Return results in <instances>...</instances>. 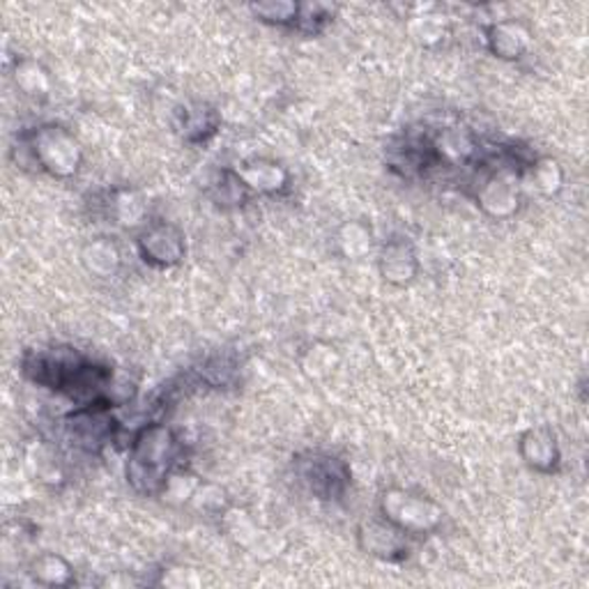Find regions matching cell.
<instances>
[{"instance_id": "cell-26", "label": "cell", "mask_w": 589, "mask_h": 589, "mask_svg": "<svg viewBox=\"0 0 589 589\" xmlns=\"http://www.w3.org/2000/svg\"><path fill=\"white\" fill-rule=\"evenodd\" d=\"M408 32H410V38L415 42H419L421 47H433V44H438L445 38L447 21L440 14L423 12V14L410 17Z\"/></svg>"}, {"instance_id": "cell-28", "label": "cell", "mask_w": 589, "mask_h": 589, "mask_svg": "<svg viewBox=\"0 0 589 589\" xmlns=\"http://www.w3.org/2000/svg\"><path fill=\"white\" fill-rule=\"evenodd\" d=\"M196 507L203 509V511H210V513H226L228 509V498H226V490L214 486V483H199V488L193 490L191 500Z\"/></svg>"}, {"instance_id": "cell-23", "label": "cell", "mask_w": 589, "mask_h": 589, "mask_svg": "<svg viewBox=\"0 0 589 589\" xmlns=\"http://www.w3.org/2000/svg\"><path fill=\"white\" fill-rule=\"evenodd\" d=\"M337 10L339 8L330 3H300L292 28L302 32V36H320V32L335 21Z\"/></svg>"}, {"instance_id": "cell-14", "label": "cell", "mask_w": 589, "mask_h": 589, "mask_svg": "<svg viewBox=\"0 0 589 589\" xmlns=\"http://www.w3.org/2000/svg\"><path fill=\"white\" fill-rule=\"evenodd\" d=\"M483 40L486 49L496 58L513 62L528 53L532 44V32L526 23H520L516 19H502L483 28Z\"/></svg>"}, {"instance_id": "cell-12", "label": "cell", "mask_w": 589, "mask_h": 589, "mask_svg": "<svg viewBox=\"0 0 589 589\" xmlns=\"http://www.w3.org/2000/svg\"><path fill=\"white\" fill-rule=\"evenodd\" d=\"M173 124L178 137L184 143L201 146L208 143L212 137H217L221 127V116L208 102H187L176 109Z\"/></svg>"}, {"instance_id": "cell-9", "label": "cell", "mask_w": 589, "mask_h": 589, "mask_svg": "<svg viewBox=\"0 0 589 589\" xmlns=\"http://www.w3.org/2000/svg\"><path fill=\"white\" fill-rule=\"evenodd\" d=\"M357 543L369 555V558H376L389 565H399L408 560V555H410L408 535L399 530L397 526H391V522L385 520L382 516L359 522Z\"/></svg>"}, {"instance_id": "cell-11", "label": "cell", "mask_w": 589, "mask_h": 589, "mask_svg": "<svg viewBox=\"0 0 589 589\" xmlns=\"http://www.w3.org/2000/svg\"><path fill=\"white\" fill-rule=\"evenodd\" d=\"M378 270L380 277L391 286L397 288L410 286L419 277V256L415 244L406 238L387 240L380 249Z\"/></svg>"}, {"instance_id": "cell-20", "label": "cell", "mask_w": 589, "mask_h": 589, "mask_svg": "<svg viewBox=\"0 0 589 589\" xmlns=\"http://www.w3.org/2000/svg\"><path fill=\"white\" fill-rule=\"evenodd\" d=\"M337 242H339V249L346 258H352V260H359L365 258L367 253H371L373 249V231L371 226H367L365 221H346L341 228H339V236H337Z\"/></svg>"}, {"instance_id": "cell-17", "label": "cell", "mask_w": 589, "mask_h": 589, "mask_svg": "<svg viewBox=\"0 0 589 589\" xmlns=\"http://www.w3.org/2000/svg\"><path fill=\"white\" fill-rule=\"evenodd\" d=\"M81 263L90 274L100 277V279H109L118 274L122 266V256L116 242H111L109 238H97V240H90L81 249Z\"/></svg>"}, {"instance_id": "cell-25", "label": "cell", "mask_w": 589, "mask_h": 589, "mask_svg": "<svg viewBox=\"0 0 589 589\" xmlns=\"http://www.w3.org/2000/svg\"><path fill=\"white\" fill-rule=\"evenodd\" d=\"M528 176L543 196H558L565 187V171L560 167V161L552 157H537L535 167L530 169Z\"/></svg>"}, {"instance_id": "cell-16", "label": "cell", "mask_w": 589, "mask_h": 589, "mask_svg": "<svg viewBox=\"0 0 589 589\" xmlns=\"http://www.w3.org/2000/svg\"><path fill=\"white\" fill-rule=\"evenodd\" d=\"M238 176L249 187L251 193L260 196H279L290 187V173L274 159H249L238 169Z\"/></svg>"}, {"instance_id": "cell-10", "label": "cell", "mask_w": 589, "mask_h": 589, "mask_svg": "<svg viewBox=\"0 0 589 589\" xmlns=\"http://www.w3.org/2000/svg\"><path fill=\"white\" fill-rule=\"evenodd\" d=\"M477 206L493 219H511L520 208V191L513 176L496 171L481 180L475 191Z\"/></svg>"}, {"instance_id": "cell-15", "label": "cell", "mask_w": 589, "mask_h": 589, "mask_svg": "<svg viewBox=\"0 0 589 589\" xmlns=\"http://www.w3.org/2000/svg\"><path fill=\"white\" fill-rule=\"evenodd\" d=\"M433 148L440 163H447V167H470V163L481 161V143L466 127L440 129L433 139Z\"/></svg>"}, {"instance_id": "cell-6", "label": "cell", "mask_w": 589, "mask_h": 589, "mask_svg": "<svg viewBox=\"0 0 589 589\" xmlns=\"http://www.w3.org/2000/svg\"><path fill=\"white\" fill-rule=\"evenodd\" d=\"M111 408L113 403L109 401L81 403L62 421L64 438L86 453H100L118 433V419Z\"/></svg>"}, {"instance_id": "cell-24", "label": "cell", "mask_w": 589, "mask_h": 589, "mask_svg": "<svg viewBox=\"0 0 589 589\" xmlns=\"http://www.w3.org/2000/svg\"><path fill=\"white\" fill-rule=\"evenodd\" d=\"M109 210L116 217V221L122 226H137L146 217V203H143L141 196L132 189L113 191Z\"/></svg>"}, {"instance_id": "cell-18", "label": "cell", "mask_w": 589, "mask_h": 589, "mask_svg": "<svg viewBox=\"0 0 589 589\" xmlns=\"http://www.w3.org/2000/svg\"><path fill=\"white\" fill-rule=\"evenodd\" d=\"M30 578L42 587H68L74 582V569L62 555L42 552L30 562Z\"/></svg>"}, {"instance_id": "cell-5", "label": "cell", "mask_w": 589, "mask_h": 589, "mask_svg": "<svg viewBox=\"0 0 589 589\" xmlns=\"http://www.w3.org/2000/svg\"><path fill=\"white\" fill-rule=\"evenodd\" d=\"M378 509L385 520H389L391 526L403 530L408 537L431 535L442 526V520H445V511L436 500H431L429 496L410 493V490L399 488V486L382 490L380 500H378Z\"/></svg>"}, {"instance_id": "cell-1", "label": "cell", "mask_w": 589, "mask_h": 589, "mask_svg": "<svg viewBox=\"0 0 589 589\" xmlns=\"http://www.w3.org/2000/svg\"><path fill=\"white\" fill-rule=\"evenodd\" d=\"M21 371L38 387L60 391V395H68L81 403L109 401L116 406L109 391L113 385V371L94 365L74 348L58 346L28 350L21 359Z\"/></svg>"}, {"instance_id": "cell-29", "label": "cell", "mask_w": 589, "mask_h": 589, "mask_svg": "<svg viewBox=\"0 0 589 589\" xmlns=\"http://www.w3.org/2000/svg\"><path fill=\"white\" fill-rule=\"evenodd\" d=\"M161 585L167 587H189V585H199V578H196V571H163Z\"/></svg>"}, {"instance_id": "cell-2", "label": "cell", "mask_w": 589, "mask_h": 589, "mask_svg": "<svg viewBox=\"0 0 589 589\" xmlns=\"http://www.w3.org/2000/svg\"><path fill=\"white\" fill-rule=\"evenodd\" d=\"M182 442L169 423L152 421L139 429L129 447L124 477L134 493L157 498L163 493L169 479L180 470Z\"/></svg>"}, {"instance_id": "cell-21", "label": "cell", "mask_w": 589, "mask_h": 589, "mask_svg": "<svg viewBox=\"0 0 589 589\" xmlns=\"http://www.w3.org/2000/svg\"><path fill=\"white\" fill-rule=\"evenodd\" d=\"M212 201L221 208H242L244 203L251 201V191L249 187L242 182V178L238 176V171L226 169L221 171V176L217 178V182L212 184Z\"/></svg>"}, {"instance_id": "cell-3", "label": "cell", "mask_w": 589, "mask_h": 589, "mask_svg": "<svg viewBox=\"0 0 589 589\" xmlns=\"http://www.w3.org/2000/svg\"><path fill=\"white\" fill-rule=\"evenodd\" d=\"M17 152V163L21 169L36 167V171L49 173L58 180L74 178L83 163V150L79 139L68 127L56 122L23 132L14 148V154Z\"/></svg>"}, {"instance_id": "cell-27", "label": "cell", "mask_w": 589, "mask_h": 589, "mask_svg": "<svg viewBox=\"0 0 589 589\" xmlns=\"http://www.w3.org/2000/svg\"><path fill=\"white\" fill-rule=\"evenodd\" d=\"M298 6L300 3H290V0H272V3H258V6H251V14L263 21V23H270V26H288L292 28L294 26V17H298Z\"/></svg>"}, {"instance_id": "cell-22", "label": "cell", "mask_w": 589, "mask_h": 589, "mask_svg": "<svg viewBox=\"0 0 589 589\" xmlns=\"http://www.w3.org/2000/svg\"><path fill=\"white\" fill-rule=\"evenodd\" d=\"M339 362H341V357L330 343H313L311 348L305 350L300 367L305 376L313 380H322V378H330L339 369Z\"/></svg>"}, {"instance_id": "cell-19", "label": "cell", "mask_w": 589, "mask_h": 589, "mask_svg": "<svg viewBox=\"0 0 589 589\" xmlns=\"http://www.w3.org/2000/svg\"><path fill=\"white\" fill-rule=\"evenodd\" d=\"M12 79L26 97H36V100H42V97H47L51 92V77H49L47 68L42 62L32 60V58H19L14 62Z\"/></svg>"}, {"instance_id": "cell-4", "label": "cell", "mask_w": 589, "mask_h": 589, "mask_svg": "<svg viewBox=\"0 0 589 589\" xmlns=\"http://www.w3.org/2000/svg\"><path fill=\"white\" fill-rule=\"evenodd\" d=\"M292 470L309 496L320 502H339L352 483V472L343 458L327 451H305L292 458Z\"/></svg>"}, {"instance_id": "cell-8", "label": "cell", "mask_w": 589, "mask_h": 589, "mask_svg": "<svg viewBox=\"0 0 589 589\" xmlns=\"http://www.w3.org/2000/svg\"><path fill=\"white\" fill-rule=\"evenodd\" d=\"M385 161L391 171L408 180L421 178L427 171L440 167L433 139H429L427 134H412V132L397 137L387 146Z\"/></svg>"}, {"instance_id": "cell-13", "label": "cell", "mask_w": 589, "mask_h": 589, "mask_svg": "<svg viewBox=\"0 0 589 589\" xmlns=\"http://www.w3.org/2000/svg\"><path fill=\"white\" fill-rule=\"evenodd\" d=\"M518 453L530 470L539 475H552L560 470L562 463V451L558 445V438L546 427L528 429L518 440Z\"/></svg>"}, {"instance_id": "cell-7", "label": "cell", "mask_w": 589, "mask_h": 589, "mask_svg": "<svg viewBox=\"0 0 589 589\" xmlns=\"http://www.w3.org/2000/svg\"><path fill=\"white\" fill-rule=\"evenodd\" d=\"M137 251L143 258V263L157 270L176 268L187 256L184 231L171 221H152L139 233Z\"/></svg>"}]
</instances>
